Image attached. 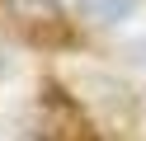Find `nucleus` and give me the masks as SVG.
<instances>
[{
	"instance_id": "1",
	"label": "nucleus",
	"mask_w": 146,
	"mask_h": 141,
	"mask_svg": "<svg viewBox=\"0 0 146 141\" xmlns=\"http://www.w3.org/2000/svg\"><path fill=\"white\" fill-rule=\"evenodd\" d=\"M38 141H99V132L85 118L80 99H71L61 85H42L38 89Z\"/></svg>"
},
{
	"instance_id": "2",
	"label": "nucleus",
	"mask_w": 146,
	"mask_h": 141,
	"mask_svg": "<svg viewBox=\"0 0 146 141\" xmlns=\"http://www.w3.org/2000/svg\"><path fill=\"white\" fill-rule=\"evenodd\" d=\"M5 14L29 42L38 47H71V19L57 0H5Z\"/></svg>"
},
{
	"instance_id": "3",
	"label": "nucleus",
	"mask_w": 146,
	"mask_h": 141,
	"mask_svg": "<svg viewBox=\"0 0 146 141\" xmlns=\"http://www.w3.org/2000/svg\"><path fill=\"white\" fill-rule=\"evenodd\" d=\"M137 9V0H80V14L94 19V24H118Z\"/></svg>"
}]
</instances>
